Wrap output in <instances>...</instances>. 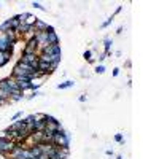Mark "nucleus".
Masks as SVG:
<instances>
[{
	"label": "nucleus",
	"mask_w": 159,
	"mask_h": 159,
	"mask_svg": "<svg viewBox=\"0 0 159 159\" xmlns=\"http://www.w3.org/2000/svg\"><path fill=\"white\" fill-rule=\"evenodd\" d=\"M53 145H56L57 148H68V145H70V135L68 132H57V134H54V137H53V142H51Z\"/></svg>",
	"instance_id": "f257e3e1"
},
{
	"label": "nucleus",
	"mask_w": 159,
	"mask_h": 159,
	"mask_svg": "<svg viewBox=\"0 0 159 159\" xmlns=\"http://www.w3.org/2000/svg\"><path fill=\"white\" fill-rule=\"evenodd\" d=\"M16 143L13 142V140H7V138H0V154L2 156L8 158L10 156V153L15 149Z\"/></svg>",
	"instance_id": "f03ea898"
},
{
	"label": "nucleus",
	"mask_w": 159,
	"mask_h": 159,
	"mask_svg": "<svg viewBox=\"0 0 159 159\" xmlns=\"http://www.w3.org/2000/svg\"><path fill=\"white\" fill-rule=\"evenodd\" d=\"M19 60L27 65H30L34 70H37V67H38V54H21Z\"/></svg>",
	"instance_id": "7ed1b4c3"
},
{
	"label": "nucleus",
	"mask_w": 159,
	"mask_h": 159,
	"mask_svg": "<svg viewBox=\"0 0 159 159\" xmlns=\"http://www.w3.org/2000/svg\"><path fill=\"white\" fill-rule=\"evenodd\" d=\"M13 49H15V45L7 38L5 34H0V53H3V51H10V53H13Z\"/></svg>",
	"instance_id": "20e7f679"
},
{
	"label": "nucleus",
	"mask_w": 159,
	"mask_h": 159,
	"mask_svg": "<svg viewBox=\"0 0 159 159\" xmlns=\"http://www.w3.org/2000/svg\"><path fill=\"white\" fill-rule=\"evenodd\" d=\"M40 54H46V56H54V54H62L60 45H48L46 48L40 51Z\"/></svg>",
	"instance_id": "39448f33"
},
{
	"label": "nucleus",
	"mask_w": 159,
	"mask_h": 159,
	"mask_svg": "<svg viewBox=\"0 0 159 159\" xmlns=\"http://www.w3.org/2000/svg\"><path fill=\"white\" fill-rule=\"evenodd\" d=\"M22 54H38L35 38H32V40H29V41L26 43V46L22 48Z\"/></svg>",
	"instance_id": "423d86ee"
},
{
	"label": "nucleus",
	"mask_w": 159,
	"mask_h": 159,
	"mask_svg": "<svg viewBox=\"0 0 159 159\" xmlns=\"http://www.w3.org/2000/svg\"><path fill=\"white\" fill-rule=\"evenodd\" d=\"M10 96H11V91L10 88L7 86V80H2L0 81V97L3 100H10Z\"/></svg>",
	"instance_id": "0eeeda50"
},
{
	"label": "nucleus",
	"mask_w": 159,
	"mask_h": 159,
	"mask_svg": "<svg viewBox=\"0 0 159 159\" xmlns=\"http://www.w3.org/2000/svg\"><path fill=\"white\" fill-rule=\"evenodd\" d=\"M26 121L24 119H18V121H13L11 123V126L8 129L10 130H13V132H19V130H22V129H26Z\"/></svg>",
	"instance_id": "6e6552de"
},
{
	"label": "nucleus",
	"mask_w": 159,
	"mask_h": 159,
	"mask_svg": "<svg viewBox=\"0 0 159 159\" xmlns=\"http://www.w3.org/2000/svg\"><path fill=\"white\" fill-rule=\"evenodd\" d=\"M11 56H13V53H10V51H3V53H0V68L10 62Z\"/></svg>",
	"instance_id": "1a4fd4ad"
},
{
	"label": "nucleus",
	"mask_w": 159,
	"mask_h": 159,
	"mask_svg": "<svg viewBox=\"0 0 159 159\" xmlns=\"http://www.w3.org/2000/svg\"><path fill=\"white\" fill-rule=\"evenodd\" d=\"M34 29H35V32H46L48 24H46L45 21H41V19H37V22L34 24Z\"/></svg>",
	"instance_id": "9d476101"
},
{
	"label": "nucleus",
	"mask_w": 159,
	"mask_h": 159,
	"mask_svg": "<svg viewBox=\"0 0 159 159\" xmlns=\"http://www.w3.org/2000/svg\"><path fill=\"white\" fill-rule=\"evenodd\" d=\"M111 45H113V41H111L108 37H107V38L104 40V48H105V51H104V54L107 56V57H108V56H111Z\"/></svg>",
	"instance_id": "9b49d317"
},
{
	"label": "nucleus",
	"mask_w": 159,
	"mask_h": 159,
	"mask_svg": "<svg viewBox=\"0 0 159 159\" xmlns=\"http://www.w3.org/2000/svg\"><path fill=\"white\" fill-rule=\"evenodd\" d=\"M46 35H48V43L49 45H59V37H57V34L56 32H46Z\"/></svg>",
	"instance_id": "f8f14e48"
},
{
	"label": "nucleus",
	"mask_w": 159,
	"mask_h": 159,
	"mask_svg": "<svg viewBox=\"0 0 159 159\" xmlns=\"http://www.w3.org/2000/svg\"><path fill=\"white\" fill-rule=\"evenodd\" d=\"M37 19H38V18H37V16L30 15V13H26V19H24V24H26V26H34L35 22H37Z\"/></svg>",
	"instance_id": "ddd939ff"
},
{
	"label": "nucleus",
	"mask_w": 159,
	"mask_h": 159,
	"mask_svg": "<svg viewBox=\"0 0 159 159\" xmlns=\"http://www.w3.org/2000/svg\"><path fill=\"white\" fill-rule=\"evenodd\" d=\"M34 127H35V132H43V130L46 129V123H45L43 119L35 121V123H34Z\"/></svg>",
	"instance_id": "4468645a"
},
{
	"label": "nucleus",
	"mask_w": 159,
	"mask_h": 159,
	"mask_svg": "<svg viewBox=\"0 0 159 159\" xmlns=\"http://www.w3.org/2000/svg\"><path fill=\"white\" fill-rule=\"evenodd\" d=\"M29 151H30V156L34 158V159H37V158H38L40 154H41V149H40L38 145H34V146H30Z\"/></svg>",
	"instance_id": "2eb2a0df"
},
{
	"label": "nucleus",
	"mask_w": 159,
	"mask_h": 159,
	"mask_svg": "<svg viewBox=\"0 0 159 159\" xmlns=\"http://www.w3.org/2000/svg\"><path fill=\"white\" fill-rule=\"evenodd\" d=\"M83 57L86 59L88 64H94V62H96V59L92 57V49H86L85 53H83Z\"/></svg>",
	"instance_id": "dca6fc26"
},
{
	"label": "nucleus",
	"mask_w": 159,
	"mask_h": 159,
	"mask_svg": "<svg viewBox=\"0 0 159 159\" xmlns=\"http://www.w3.org/2000/svg\"><path fill=\"white\" fill-rule=\"evenodd\" d=\"M75 86V81H72V80H67V81H64V83H59L57 85V89H68V88H72Z\"/></svg>",
	"instance_id": "f3484780"
},
{
	"label": "nucleus",
	"mask_w": 159,
	"mask_h": 159,
	"mask_svg": "<svg viewBox=\"0 0 159 159\" xmlns=\"http://www.w3.org/2000/svg\"><path fill=\"white\" fill-rule=\"evenodd\" d=\"M7 86L10 88V91H11V92L19 89V88H18V85H16V81H15V78H7Z\"/></svg>",
	"instance_id": "a211bd4d"
},
{
	"label": "nucleus",
	"mask_w": 159,
	"mask_h": 159,
	"mask_svg": "<svg viewBox=\"0 0 159 159\" xmlns=\"http://www.w3.org/2000/svg\"><path fill=\"white\" fill-rule=\"evenodd\" d=\"M19 24H21V22L19 21H18V18L16 16H13V18H10V26H11V30H18V27H19Z\"/></svg>",
	"instance_id": "6ab92c4d"
},
{
	"label": "nucleus",
	"mask_w": 159,
	"mask_h": 159,
	"mask_svg": "<svg viewBox=\"0 0 159 159\" xmlns=\"http://www.w3.org/2000/svg\"><path fill=\"white\" fill-rule=\"evenodd\" d=\"M113 19H115V18L111 16V18H108V19H107L105 22H102V24H100V29H107V27H108L111 22H113Z\"/></svg>",
	"instance_id": "aec40b11"
},
{
	"label": "nucleus",
	"mask_w": 159,
	"mask_h": 159,
	"mask_svg": "<svg viewBox=\"0 0 159 159\" xmlns=\"http://www.w3.org/2000/svg\"><path fill=\"white\" fill-rule=\"evenodd\" d=\"M32 7H34V8H37V10H41V11H46V8H45L43 5H41V3H40V2H32Z\"/></svg>",
	"instance_id": "412c9836"
},
{
	"label": "nucleus",
	"mask_w": 159,
	"mask_h": 159,
	"mask_svg": "<svg viewBox=\"0 0 159 159\" xmlns=\"http://www.w3.org/2000/svg\"><path fill=\"white\" fill-rule=\"evenodd\" d=\"M115 140L118 142L119 145H124V137H123V134H115Z\"/></svg>",
	"instance_id": "4be33fe9"
},
{
	"label": "nucleus",
	"mask_w": 159,
	"mask_h": 159,
	"mask_svg": "<svg viewBox=\"0 0 159 159\" xmlns=\"http://www.w3.org/2000/svg\"><path fill=\"white\" fill-rule=\"evenodd\" d=\"M96 73H99V75H102V73H105V65H97L96 67Z\"/></svg>",
	"instance_id": "5701e85b"
},
{
	"label": "nucleus",
	"mask_w": 159,
	"mask_h": 159,
	"mask_svg": "<svg viewBox=\"0 0 159 159\" xmlns=\"http://www.w3.org/2000/svg\"><path fill=\"white\" fill-rule=\"evenodd\" d=\"M21 118H22V111H18V113H15V115H13L11 121H18V119H21Z\"/></svg>",
	"instance_id": "b1692460"
},
{
	"label": "nucleus",
	"mask_w": 159,
	"mask_h": 159,
	"mask_svg": "<svg viewBox=\"0 0 159 159\" xmlns=\"http://www.w3.org/2000/svg\"><path fill=\"white\" fill-rule=\"evenodd\" d=\"M38 96H41V92H38V91H34L32 94L27 97V99H34V97H38Z\"/></svg>",
	"instance_id": "393cba45"
},
{
	"label": "nucleus",
	"mask_w": 159,
	"mask_h": 159,
	"mask_svg": "<svg viewBox=\"0 0 159 159\" xmlns=\"http://www.w3.org/2000/svg\"><path fill=\"white\" fill-rule=\"evenodd\" d=\"M121 11H123V7H121V5H119V7H116V10H115V13H113V15H111V16H113V18H115L116 15H119V13H121Z\"/></svg>",
	"instance_id": "a878e982"
},
{
	"label": "nucleus",
	"mask_w": 159,
	"mask_h": 159,
	"mask_svg": "<svg viewBox=\"0 0 159 159\" xmlns=\"http://www.w3.org/2000/svg\"><path fill=\"white\" fill-rule=\"evenodd\" d=\"M105 59H107V56H105L104 53H102V54L99 56V62H104V60H105Z\"/></svg>",
	"instance_id": "bb28decb"
},
{
	"label": "nucleus",
	"mask_w": 159,
	"mask_h": 159,
	"mask_svg": "<svg viewBox=\"0 0 159 159\" xmlns=\"http://www.w3.org/2000/svg\"><path fill=\"white\" fill-rule=\"evenodd\" d=\"M78 100L80 102H86V94H81V96L78 97Z\"/></svg>",
	"instance_id": "cd10ccee"
},
{
	"label": "nucleus",
	"mask_w": 159,
	"mask_h": 159,
	"mask_svg": "<svg viewBox=\"0 0 159 159\" xmlns=\"http://www.w3.org/2000/svg\"><path fill=\"white\" fill-rule=\"evenodd\" d=\"M37 159H49V158H48V154L41 153V154H40V156H38V158H37Z\"/></svg>",
	"instance_id": "c85d7f7f"
},
{
	"label": "nucleus",
	"mask_w": 159,
	"mask_h": 159,
	"mask_svg": "<svg viewBox=\"0 0 159 159\" xmlns=\"http://www.w3.org/2000/svg\"><path fill=\"white\" fill-rule=\"evenodd\" d=\"M111 75H113V77H118V75H119V68H113V73H111Z\"/></svg>",
	"instance_id": "c756f323"
},
{
	"label": "nucleus",
	"mask_w": 159,
	"mask_h": 159,
	"mask_svg": "<svg viewBox=\"0 0 159 159\" xmlns=\"http://www.w3.org/2000/svg\"><path fill=\"white\" fill-rule=\"evenodd\" d=\"M105 153H107V156H113V154H115V153H113V149H107Z\"/></svg>",
	"instance_id": "7c9ffc66"
},
{
	"label": "nucleus",
	"mask_w": 159,
	"mask_h": 159,
	"mask_svg": "<svg viewBox=\"0 0 159 159\" xmlns=\"http://www.w3.org/2000/svg\"><path fill=\"white\" fill-rule=\"evenodd\" d=\"M7 102H8V100H3V99H2V97H0V105H5V104H7Z\"/></svg>",
	"instance_id": "2f4dec72"
},
{
	"label": "nucleus",
	"mask_w": 159,
	"mask_h": 159,
	"mask_svg": "<svg viewBox=\"0 0 159 159\" xmlns=\"http://www.w3.org/2000/svg\"><path fill=\"white\" fill-rule=\"evenodd\" d=\"M130 65H132V64H130V60H126V67L130 68Z\"/></svg>",
	"instance_id": "473e14b6"
},
{
	"label": "nucleus",
	"mask_w": 159,
	"mask_h": 159,
	"mask_svg": "<svg viewBox=\"0 0 159 159\" xmlns=\"http://www.w3.org/2000/svg\"><path fill=\"white\" fill-rule=\"evenodd\" d=\"M116 159H123V156H116Z\"/></svg>",
	"instance_id": "72a5a7b5"
},
{
	"label": "nucleus",
	"mask_w": 159,
	"mask_h": 159,
	"mask_svg": "<svg viewBox=\"0 0 159 159\" xmlns=\"http://www.w3.org/2000/svg\"><path fill=\"white\" fill-rule=\"evenodd\" d=\"M0 7H2V5H0Z\"/></svg>",
	"instance_id": "f704fd0d"
}]
</instances>
